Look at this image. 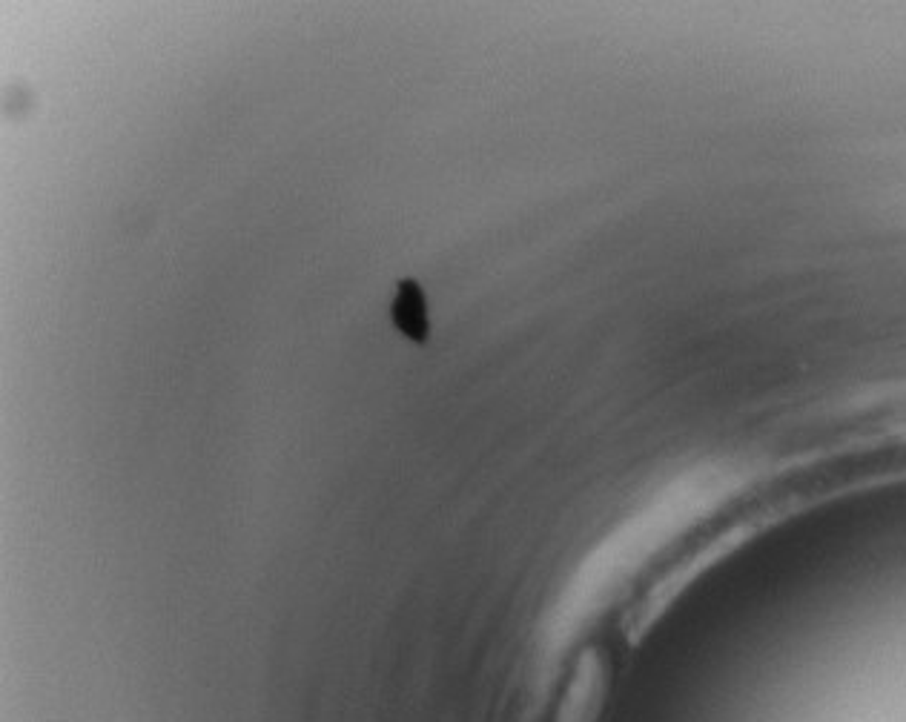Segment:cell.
<instances>
[{
  "mask_svg": "<svg viewBox=\"0 0 906 722\" xmlns=\"http://www.w3.org/2000/svg\"><path fill=\"white\" fill-rule=\"evenodd\" d=\"M396 324L413 336V339H422L425 336V330H428V324H425V310H422V296H419V290H416V284H405L402 290H399V298H396Z\"/></svg>",
  "mask_w": 906,
  "mask_h": 722,
  "instance_id": "1",
  "label": "cell"
}]
</instances>
